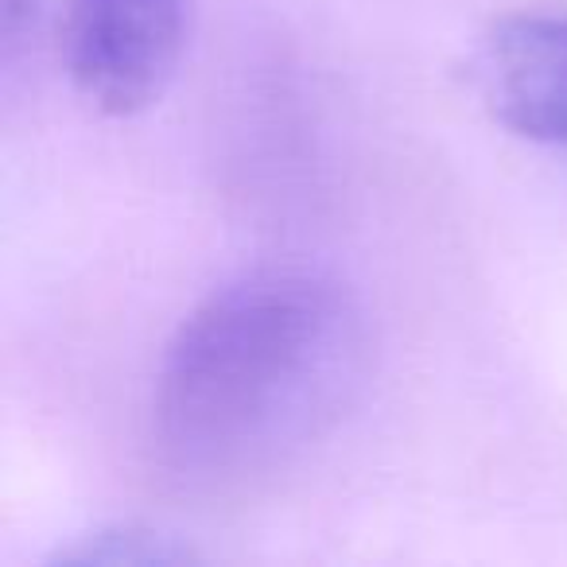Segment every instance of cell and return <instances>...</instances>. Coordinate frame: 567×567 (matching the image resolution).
<instances>
[{
    "instance_id": "6da1fadb",
    "label": "cell",
    "mask_w": 567,
    "mask_h": 567,
    "mask_svg": "<svg viewBox=\"0 0 567 567\" xmlns=\"http://www.w3.org/2000/svg\"><path fill=\"white\" fill-rule=\"evenodd\" d=\"M365 370V319L342 280L265 265L221 284L156 373V440L190 478H245L323 435Z\"/></svg>"
},
{
    "instance_id": "7a4b0ae2",
    "label": "cell",
    "mask_w": 567,
    "mask_h": 567,
    "mask_svg": "<svg viewBox=\"0 0 567 567\" xmlns=\"http://www.w3.org/2000/svg\"><path fill=\"white\" fill-rule=\"evenodd\" d=\"M187 17L190 0H66V74L94 110L133 117L172 82Z\"/></svg>"
},
{
    "instance_id": "3957f363",
    "label": "cell",
    "mask_w": 567,
    "mask_h": 567,
    "mask_svg": "<svg viewBox=\"0 0 567 567\" xmlns=\"http://www.w3.org/2000/svg\"><path fill=\"white\" fill-rule=\"evenodd\" d=\"M471 79L497 125L533 144H567V12H517L482 35Z\"/></svg>"
},
{
    "instance_id": "277c9868",
    "label": "cell",
    "mask_w": 567,
    "mask_h": 567,
    "mask_svg": "<svg viewBox=\"0 0 567 567\" xmlns=\"http://www.w3.org/2000/svg\"><path fill=\"white\" fill-rule=\"evenodd\" d=\"M187 559H195L187 544L144 525H105L74 536V544L55 551V564L66 567H164Z\"/></svg>"
},
{
    "instance_id": "5b68a950",
    "label": "cell",
    "mask_w": 567,
    "mask_h": 567,
    "mask_svg": "<svg viewBox=\"0 0 567 567\" xmlns=\"http://www.w3.org/2000/svg\"><path fill=\"white\" fill-rule=\"evenodd\" d=\"M43 0H0V35H4V48H17L28 32H35V20H40Z\"/></svg>"
}]
</instances>
